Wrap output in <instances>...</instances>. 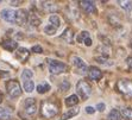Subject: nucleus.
Returning <instances> with one entry per match:
<instances>
[{
    "mask_svg": "<svg viewBox=\"0 0 132 120\" xmlns=\"http://www.w3.org/2000/svg\"><path fill=\"white\" fill-rule=\"evenodd\" d=\"M6 92L11 98L15 99L22 95V87L17 80H9L6 82Z\"/></svg>",
    "mask_w": 132,
    "mask_h": 120,
    "instance_id": "f257e3e1",
    "label": "nucleus"
},
{
    "mask_svg": "<svg viewBox=\"0 0 132 120\" xmlns=\"http://www.w3.org/2000/svg\"><path fill=\"white\" fill-rule=\"evenodd\" d=\"M76 90L77 94L81 96L82 100H87V99H89V96L92 95V86L86 80H81L77 82Z\"/></svg>",
    "mask_w": 132,
    "mask_h": 120,
    "instance_id": "f03ea898",
    "label": "nucleus"
},
{
    "mask_svg": "<svg viewBox=\"0 0 132 120\" xmlns=\"http://www.w3.org/2000/svg\"><path fill=\"white\" fill-rule=\"evenodd\" d=\"M48 61V68L49 71L54 75L62 74L67 70V64H64L63 62L57 61V59H46Z\"/></svg>",
    "mask_w": 132,
    "mask_h": 120,
    "instance_id": "7ed1b4c3",
    "label": "nucleus"
},
{
    "mask_svg": "<svg viewBox=\"0 0 132 120\" xmlns=\"http://www.w3.org/2000/svg\"><path fill=\"white\" fill-rule=\"evenodd\" d=\"M59 113V107L49 101H44L42 102V115L45 118H52L57 115Z\"/></svg>",
    "mask_w": 132,
    "mask_h": 120,
    "instance_id": "20e7f679",
    "label": "nucleus"
},
{
    "mask_svg": "<svg viewBox=\"0 0 132 120\" xmlns=\"http://www.w3.org/2000/svg\"><path fill=\"white\" fill-rule=\"evenodd\" d=\"M117 88L121 94L126 96H132V80L129 79H121L118 81Z\"/></svg>",
    "mask_w": 132,
    "mask_h": 120,
    "instance_id": "39448f33",
    "label": "nucleus"
},
{
    "mask_svg": "<svg viewBox=\"0 0 132 120\" xmlns=\"http://www.w3.org/2000/svg\"><path fill=\"white\" fill-rule=\"evenodd\" d=\"M1 18L10 24H17V11L12 8H4L1 11Z\"/></svg>",
    "mask_w": 132,
    "mask_h": 120,
    "instance_id": "423d86ee",
    "label": "nucleus"
},
{
    "mask_svg": "<svg viewBox=\"0 0 132 120\" xmlns=\"http://www.w3.org/2000/svg\"><path fill=\"white\" fill-rule=\"evenodd\" d=\"M24 112L28 115H34L37 112V104L36 99L34 98H28L24 102Z\"/></svg>",
    "mask_w": 132,
    "mask_h": 120,
    "instance_id": "0eeeda50",
    "label": "nucleus"
},
{
    "mask_svg": "<svg viewBox=\"0 0 132 120\" xmlns=\"http://www.w3.org/2000/svg\"><path fill=\"white\" fill-rule=\"evenodd\" d=\"M71 62H73L74 67L79 70V73L85 74V73L88 70V67H87V64L85 63V61H83L81 57H79V56H73V57H71Z\"/></svg>",
    "mask_w": 132,
    "mask_h": 120,
    "instance_id": "6e6552de",
    "label": "nucleus"
},
{
    "mask_svg": "<svg viewBox=\"0 0 132 120\" xmlns=\"http://www.w3.org/2000/svg\"><path fill=\"white\" fill-rule=\"evenodd\" d=\"M80 6H81V8L86 13H88V14H90V13H96V6L93 1H88V0L81 1Z\"/></svg>",
    "mask_w": 132,
    "mask_h": 120,
    "instance_id": "1a4fd4ad",
    "label": "nucleus"
},
{
    "mask_svg": "<svg viewBox=\"0 0 132 120\" xmlns=\"http://www.w3.org/2000/svg\"><path fill=\"white\" fill-rule=\"evenodd\" d=\"M15 58L18 59L19 62H26V59L30 56V51L26 48H18L15 50Z\"/></svg>",
    "mask_w": 132,
    "mask_h": 120,
    "instance_id": "9d476101",
    "label": "nucleus"
},
{
    "mask_svg": "<svg viewBox=\"0 0 132 120\" xmlns=\"http://www.w3.org/2000/svg\"><path fill=\"white\" fill-rule=\"evenodd\" d=\"M1 46L7 51H14V50L18 49V42L7 38V39H4L1 42Z\"/></svg>",
    "mask_w": 132,
    "mask_h": 120,
    "instance_id": "9b49d317",
    "label": "nucleus"
},
{
    "mask_svg": "<svg viewBox=\"0 0 132 120\" xmlns=\"http://www.w3.org/2000/svg\"><path fill=\"white\" fill-rule=\"evenodd\" d=\"M77 42L79 43H85L86 46H90L92 45V38H90V35H89L88 31H82L79 36H77Z\"/></svg>",
    "mask_w": 132,
    "mask_h": 120,
    "instance_id": "f8f14e48",
    "label": "nucleus"
},
{
    "mask_svg": "<svg viewBox=\"0 0 132 120\" xmlns=\"http://www.w3.org/2000/svg\"><path fill=\"white\" fill-rule=\"evenodd\" d=\"M88 76H89V79L90 80H93V81H99L100 79H101V76H102V71L99 69V68H96V67H90V68H88Z\"/></svg>",
    "mask_w": 132,
    "mask_h": 120,
    "instance_id": "ddd939ff",
    "label": "nucleus"
},
{
    "mask_svg": "<svg viewBox=\"0 0 132 120\" xmlns=\"http://www.w3.org/2000/svg\"><path fill=\"white\" fill-rule=\"evenodd\" d=\"M29 19V14L25 10H18L17 11V25H24L25 23L28 22Z\"/></svg>",
    "mask_w": 132,
    "mask_h": 120,
    "instance_id": "4468645a",
    "label": "nucleus"
},
{
    "mask_svg": "<svg viewBox=\"0 0 132 120\" xmlns=\"http://www.w3.org/2000/svg\"><path fill=\"white\" fill-rule=\"evenodd\" d=\"M61 39H63L65 43H68V44H71L74 40V32L69 28L65 29L64 32L61 35Z\"/></svg>",
    "mask_w": 132,
    "mask_h": 120,
    "instance_id": "2eb2a0df",
    "label": "nucleus"
},
{
    "mask_svg": "<svg viewBox=\"0 0 132 120\" xmlns=\"http://www.w3.org/2000/svg\"><path fill=\"white\" fill-rule=\"evenodd\" d=\"M79 112H80V108L75 106V107L70 108L69 111H67L65 113H63V115H62V118L60 120H68V119H70V118L77 115V114H79Z\"/></svg>",
    "mask_w": 132,
    "mask_h": 120,
    "instance_id": "dca6fc26",
    "label": "nucleus"
},
{
    "mask_svg": "<svg viewBox=\"0 0 132 120\" xmlns=\"http://www.w3.org/2000/svg\"><path fill=\"white\" fill-rule=\"evenodd\" d=\"M108 120H125V118L123 117V114L119 109H112L108 113Z\"/></svg>",
    "mask_w": 132,
    "mask_h": 120,
    "instance_id": "f3484780",
    "label": "nucleus"
},
{
    "mask_svg": "<svg viewBox=\"0 0 132 120\" xmlns=\"http://www.w3.org/2000/svg\"><path fill=\"white\" fill-rule=\"evenodd\" d=\"M48 23L51 24L52 26H55L56 29H60V26H61V18L57 14H51L48 18Z\"/></svg>",
    "mask_w": 132,
    "mask_h": 120,
    "instance_id": "a211bd4d",
    "label": "nucleus"
},
{
    "mask_svg": "<svg viewBox=\"0 0 132 120\" xmlns=\"http://www.w3.org/2000/svg\"><path fill=\"white\" fill-rule=\"evenodd\" d=\"M79 104V98H77V95H75V94H73V95H69L67 99H65V105L68 106V107H75V106Z\"/></svg>",
    "mask_w": 132,
    "mask_h": 120,
    "instance_id": "6ab92c4d",
    "label": "nucleus"
},
{
    "mask_svg": "<svg viewBox=\"0 0 132 120\" xmlns=\"http://www.w3.org/2000/svg\"><path fill=\"white\" fill-rule=\"evenodd\" d=\"M37 92L39 93V94H44V93H48L50 90V84L46 81H43V82H40L38 86H37Z\"/></svg>",
    "mask_w": 132,
    "mask_h": 120,
    "instance_id": "aec40b11",
    "label": "nucleus"
},
{
    "mask_svg": "<svg viewBox=\"0 0 132 120\" xmlns=\"http://www.w3.org/2000/svg\"><path fill=\"white\" fill-rule=\"evenodd\" d=\"M23 88L26 93H32L35 89V83L32 80H25L23 81Z\"/></svg>",
    "mask_w": 132,
    "mask_h": 120,
    "instance_id": "412c9836",
    "label": "nucleus"
},
{
    "mask_svg": "<svg viewBox=\"0 0 132 120\" xmlns=\"http://www.w3.org/2000/svg\"><path fill=\"white\" fill-rule=\"evenodd\" d=\"M57 30H59V29H56L55 26H52V25L49 24V23H48L46 25H44V28H43V32L45 35H48V36H52V35H55L56 32H57Z\"/></svg>",
    "mask_w": 132,
    "mask_h": 120,
    "instance_id": "4be33fe9",
    "label": "nucleus"
},
{
    "mask_svg": "<svg viewBox=\"0 0 132 120\" xmlns=\"http://www.w3.org/2000/svg\"><path fill=\"white\" fill-rule=\"evenodd\" d=\"M118 4H119V6L121 7V8H124L125 11H127V12H130L132 10V1H129V0H120V1H118Z\"/></svg>",
    "mask_w": 132,
    "mask_h": 120,
    "instance_id": "5701e85b",
    "label": "nucleus"
},
{
    "mask_svg": "<svg viewBox=\"0 0 132 120\" xmlns=\"http://www.w3.org/2000/svg\"><path fill=\"white\" fill-rule=\"evenodd\" d=\"M11 119V112L4 107H0V120H10Z\"/></svg>",
    "mask_w": 132,
    "mask_h": 120,
    "instance_id": "b1692460",
    "label": "nucleus"
},
{
    "mask_svg": "<svg viewBox=\"0 0 132 120\" xmlns=\"http://www.w3.org/2000/svg\"><path fill=\"white\" fill-rule=\"evenodd\" d=\"M20 77H22V80L25 81V80H32V77H34V73H32V70L31 69H24L22 73V75H20Z\"/></svg>",
    "mask_w": 132,
    "mask_h": 120,
    "instance_id": "393cba45",
    "label": "nucleus"
},
{
    "mask_svg": "<svg viewBox=\"0 0 132 120\" xmlns=\"http://www.w3.org/2000/svg\"><path fill=\"white\" fill-rule=\"evenodd\" d=\"M121 114H123V117L125 118V120H132V108L130 107H125L121 109Z\"/></svg>",
    "mask_w": 132,
    "mask_h": 120,
    "instance_id": "a878e982",
    "label": "nucleus"
},
{
    "mask_svg": "<svg viewBox=\"0 0 132 120\" xmlns=\"http://www.w3.org/2000/svg\"><path fill=\"white\" fill-rule=\"evenodd\" d=\"M95 61L98 62V63H100V64H104V65H112L113 64V62H106L108 61L106 57H104V56H98V57H95Z\"/></svg>",
    "mask_w": 132,
    "mask_h": 120,
    "instance_id": "bb28decb",
    "label": "nucleus"
},
{
    "mask_svg": "<svg viewBox=\"0 0 132 120\" xmlns=\"http://www.w3.org/2000/svg\"><path fill=\"white\" fill-rule=\"evenodd\" d=\"M59 88H60V90L61 92H67L69 88H70V84H69V82L68 81H63V82L61 83L59 86Z\"/></svg>",
    "mask_w": 132,
    "mask_h": 120,
    "instance_id": "cd10ccee",
    "label": "nucleus"
},
{
    "mask_svg": "<svg viewBox=\"0 0 132 120\" xmlns=\"http://www.w3.org/2000/svg\"><path fill=\"white\" fill-rule=\"evenodd\" d=\"M40 4H43L42 7L45 8V10H54L56 7V5L54 3H40Z\"/></svg>",
    "mask_w": 132,
    "mask_h": 120,
    "instance_id": "c85d7f7f",
    "label": "nucleus"
},
{
    "mask_svg": "<svg viewBox=\"0 0 132 120\" xmlns=\"http://www.w3.org/2000/svg\"><path fill=\"white\" fill-rule=\"evenodd\" d=\"M105 108H106V105H105L104 102H99L98 105H96L95 109H96V111H99V112H104Z\"/></svg>",
    "mask_w": 132,
    "mask_h": 120,
    "instance_id": "c756f323",
    "label": "nucleus"
},
{
    "mask_svg": "<svg viewBox=\"0 0 132 120\" xmlns=\"http://www.w3.org/2000/svg\"><path fill=\"white\" fill-rule=\"evenodd\" d=\"M31 50H32V53H36V54H40L42 51H43V49H42V46L40 45H34Z\"/></svg>",
    "mask_w": 132,
    "mask_h": 120,
    "instance_id": "7c9ffc66",
    "label": "nucleus"
},
{
    "mask_svg": "<svg viewBox=\"0 0 132 120\" xmlns=\"http://www.w3.org/2000/svg\"><path fill=\"white\" fill-rule=\"evenodd\" d=\"M85 111H86V113L88 114H94L95 113V107H93V106H87L86 108H85Z\"/></svg>",
    "mask_w": 132,
    "mask_h": 120,
    "instance_id": "2f4dec72",
    "label": "nucleus"
},
{
    "mask_svg": "<svg viewBox=\"0 0 132 120\" xmlns=\"http://www.w3.org/2000/svg\"><path fill=\"white\" fill-rule=\"evenodd\" d=\"M126 64L129 65L130 69H132V57H127L126 58Z\"/></svg>",
    "mask_w": 132,
    "mask_h": 120,
    "instance_id": "473e14b6",
    "label": "nucleus"
},
{
    "mask_svg": "<svg viewBox=\"0 0 132 120\" xmlns=\"http://www.w3.org/2000/svg\"><path fill=\"white\" fill-rule=\"evenodd\" d=\"M20 3H22V1H11V6H19V5H20Z\"/></svg>",
    "mask_w": 132,
    "mask_h": 120,
    "instance_id": "72a5a7b5",
    "label": "nucleus"
},
{
    "mask_svg": "<svg viewBox=\"0 0 132 120\" xmlns=\"http://www.w3.org/2000/svg\"><path fill=\"white\" fill-rule=\"evenodd\" d=\"M1 102H3V93L0 92V104H1Z\"/></svg>",
    "mask_w": 132,
    "mask_h": 120,
    "instance_id": "f704fd0d",
    "label": "nucleus"
},
{
    "mask_svg": "<svg viewBox=\"0 0 132 120\" xmlns=\"http://www.w3.org/2000/svg\"><path fill=\"white\" fill-rule=\"evenodd\" d=\"M131 48H132V42H131Z\"/></svg>",
    "mask_w": 132,
    "mask_h": 120,
    "instance_id": "c9c22d12",
    "label": "nucleus"
}]
</instances>
